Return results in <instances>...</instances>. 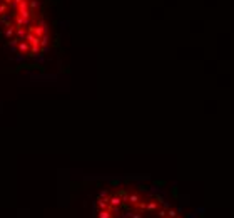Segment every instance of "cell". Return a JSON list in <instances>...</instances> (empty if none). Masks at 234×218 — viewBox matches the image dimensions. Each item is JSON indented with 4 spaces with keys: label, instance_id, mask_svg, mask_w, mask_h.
<instances>
[{
    "label": "cell",
    "instance_id": "1",
    "mask_svg": "<svg viewBox=\"0 0 234 218\" xmlns=\"http://www.w3.org/2000/svg\"><path fill=\"white\" fill-rule=\"evenodd\" d=\"M19 51H20V54H25V52L30 51V44L25 42V40H23V42H20V44H19Z\"/></svg>",
    "mask_w": 234,
    "mask_h": 218
},
{
    "label": "cell",
    "instance_id": "5",
    "mask_svg": "<svg viewBox=\"0 0 234 218\" xmlns=\"http://www.w3.org/2000/svg\"><path fill=\"white\" fill-rule=\"evenodd\" d=\"M7 9H9V5H7L5 2H3L2 5H0V17H2L3 14H7Z\"/></svg>",
    "mask_w": 234,
    "mask_h": 218
},
{
    "label": "cell",
    "instance_id": "3",
    "mask_svg": "<svg viewBox=\"0 0 234 218\" xmlns=\"http://www.w3.org/2000/svg\"><path fill=\"white\" fill-rule=\"evenodd\" d=\"M127 201H129V203H132V205H137L139 201H141V198H139V195H135V193H134V195L129 196V200H127Z\"/></svg>",
    "mask_w": 234,
    "mask_h": 218
},
{
    "label": "cell",
    "instance_id": "6",
    "mask_svg": "<svg viewBox=\"0 0 234 218\" xmlns=\"http://www.w3.org/2000/svg\"><path fill=\"white\" fill-rule=\"evenodd\" d=\"M167 216H169V218H176L177 215H176V211H174V210H169V211H167Z\"/></svg>",
    "mask_w": 234,
    "mask_h": 218
},
{
    "label": "cell",
    "instance_id": "4",
    "mask_svg": "<svg viewBox=\"0 0 234 218\" xmlns=\"http://www.w3.org/2000/svg\"><path fill=\"white\" fill-rule=\"evenodd\" d=\"M155 208H157V203H155V201H149V203H147V210H149V211H154Z\"/></svg>",
    "mask_w": 234,
    "mask_h": 218
},
{
    "label": "cell",
    "instance_id": "7",
    "mask_svg": "<svg viewBox=\"0 0 234 218\" xmlns=\"http://www.w3.org/2000/svg\"><path fill=\"white\" fill-rule=\"evenodd\" d=\"M159 216H161V218H166V211H164V210H162V211H159Z\"/></svg>",
    "mask_w": 234,
    "mask_h": 218
},
{
    "label": "cell",
    "instance_id": "2",
    "mask_svg": "<svg viewBox=\"0 0 234 218\" xmlns=\"http://www.w3.org/2000/svg\"><path fill=\"white\" fill-rule=\"evenodd\" d=\"M99 218H112V211H109V210H100Z\"/></svg>",
    "mask_w": 234,
    "mask_h": 218
}]
</instances>
